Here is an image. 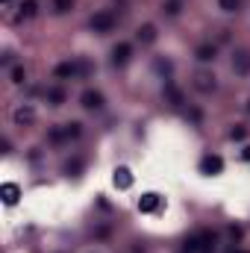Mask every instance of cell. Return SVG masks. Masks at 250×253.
Listing matches in <instances>:
<instances>
[{"label":"cell","mask_w":250,"mask_h":253,"mask_svg":"<svg viewBox=\"0 0 250 253\" xmlns=\"http://www.w3.org/2000/svg\"><path fill=\"white\" fill-rule=\"evenodd\" d=\"M94 71V65L88 59H71V62H62L56 65V77L59 80H68V77H88Z\"/></svg>","instance_id":"6da1fadb"},{"label":"cell","mask_w":250,"mask_h":253,"mask_svg":"<svg viewBox=\"0 0 250 253\" xmlns=\"http://www.w3.org/2000/svg\"><path fill=\"white\" fill-rule=\"evenodd\" d=\"M80 133H83V124H77V121H71V124H59V127H53V130L47 133V141H50V144H65V141L80 139Z\"/></svg>","instance_id":"7a4b0ae2"},{"label":"cell","mask_w":250,"mask_h":253,"mask_svg":"<svg viewBox=\"0 0 250 253\" xmlns=\"http://www.w3.org/2000/svg\"><path fill=\"white\" fill-rule=\"evenodd\" d=\"M115 24H118V15H115V12H109V9H103V12L91 15V29H94V32H112V29H115Z\"/></svg>","instance_id":"3957f363"},{"label":"cell","mask_w":250,"mask_h":253,"mask_svg":"<svg viewBox=\"0 0 250 253\" xmlns=\"http://www.w3.org/2000/svg\"><path fill=\"white\" fill-rule=\"evenodd\" d=\"M130 56H133V44L121 41V44L112 47V65H115V68H124V65L130 62Z\"/></svg>","instance_id":"277c9868"},{"label":"cell","mask_w":250,"mask_h":253,"mask_svg":"<svg viewBox=\"0 0 250 253\" xmlns=\"http://www.w3.org/2000/svg\"><path fill=\"white\" fill-rule=\"evenodd\" d=\"M194 88L203 91V94L215 91V74H209V71H197V74H194Z\"/></svg>","instance_id":"5b68a950"},{"label":"cell","mask_w":250,"mask_h":253,"mask_svg":"<svg viewBox=\"0 0 250 253\" xmlns=\"http://www.w3.org/2000/svg\"><path fill=\"white\" fill-rule=\"evenodd\" d=\"M200 171H203V174H209V177H212V174H221V171H224V159L209 153V156H203V159H200Z\"/></svg>","instance_id":"8992f818"},{"label":"cell","mask_w":250,"mask_h":253,"mask_svg":"<svg viewBox=\"0 0 250 253\" xmlns=\"http://www.w3.org/2000/svg\"><path fill=\"white\" fill-rule=\"evenodd\" d=\"M12 118H15V124H18V127H29V124L35 121V109L24 103V106H18V109H15V115H12Z\"/></svg>","instance_id":"52a82bcc"},{"label":"cell","mask_w":250,"mask_h":253,"mask_svg":"<svg viewBox=\"0 0 250 253\" xmlns=\"http://www.w3.org/2000/svg\"><path fill=\"white\" fill-rule=\"evenodd\" d=\"M197 242H200V253H215L218 236H215L212 230H200V233H197Z\"/></svg>","instance_id":"ba28073f"},{"label":"cell","mask_w":250,"mask_h":253,"mask_svg":"<svg viewBox=\"0 0 250 253\" xmlns=\"http://www.w3.org/2000/svg\"><path fill=\"white\" fill-rule=\"evenodd\" d=\"M0 197H3L6 206H15L18 197H21V189H18L15 183H3V186H0Z\"/></svg>","instance_id":"9c48e42d"},{"label":"cell","mask_w":250,"mask_h":253,"mask_svg":"<svg viewBox=\"0 0 250 253\" xmlns=\"http://www.w3.org/2000/svg\"><path fill=\"white\" fill-rule=\"evenodd\" d=\"M80 100H83V106H85V109H100V106H103V94H100V91H94V88H85Z\"/></svg>","instance_id":"30bf717a"},{"label":"cell","mask_w":250,"mask_h":253,"mask_svg":"<svg viewBox=\"0 0 250 253\" xmlns=\"http://www.w3.org/2000/svg\"><path fill=\"white\" fill-rule=\"evenodd\" d=\"M112 180H115L118 189H130V186H133V171L121 165V168H115V177H112Z\"/></svg>","instance_id":"8fae6325"},{"label":"cell","mask_w":250,"mask_h":253,"mask_svg":"<svg viewBox=\"0 0 250 253\" xmlns=\"http://www.w3.org/2000/svg\"><path fill=\"white\" fill-rule=\"evenodd\" d=\"M233 71H236V74H248L250 71V53L248 50H239V53L233 56Z\"/></svg>","instance_id":"7c38bea8"},{"label":"cell","mask_w":250,"mask_h":253,"mask_svg":"<svg viewBox=\"0 0 250 253\" xmlns=\"http://www.w3.org/2000/svg\"><path fill=\"white\" fill-rule=\"evenodd\" d=\"M136 38H139L141 44H153V41H156V27H153V24H144V27H139Z\"/></svg>","instance_id":"4fadbf2b"},{"label":"cell","mask_w":250,"mask_h":253,"mask_svg":"<svg viewBox=\"0 0 250 253\" xmlns=\"http://www.w3.org/2000/svg\"><path fill=\"white\" fill-rule=\"evenodd\" d=\"M139 209H141V212H153V209H159V195H153V192L141 195V200H139Z\"/></svg>","instance_id":"5bb4252c"},{"label":"cell","mask_w":250,"mask_h":253,"mask_svg":"<svg viewBox=\"0 0 250 253\" xmlns=\"http://www.w3.org/2000/svg\"><path fill=\"white\" fill-rule=\"evenodd\" d=\"M65 97H68L65 88H59V85H56V88H47V103H50V106H62Z\"/></svg>","instance_id":"9a60e30c"},{"label":"cell","mask_w":250,"mask_h":253,"mask_svg":"<svg viewBox=\"0 0 250 253\" xmlns=\"http://www.w3.org/2000/svg\"><path fill=\"white\" fill-rule=\"evenodd\" d=\"M215 53H218L215 44H200V47H197V59H200V62H212Z\"/></svg>","instance_id":"2e32d148"},{"label":"cell","mask_w":250,"mask_h":253,"mask_svg":"<svg viewBox=\"0 0 250 253\" xmlns=\"http://www.w3.org/2000/svg\"><path fill=\"white\" fill-rule=\"evenodd\" d=\"M165 94H168L171 106H183V94H180V88H177L174 83H165Z\"/></svg>","instance_id":"e0dca14e"},{"label":"cell","mask_w":250,"mask_h":253,"mask_svg":"<svg viewBox=\"0 0 250 253\" xmlns=\"http://www.w3.org/2000/svg\"><path fill=\"white\" fill-rule=\"evenodd\" d=\"M80 171H83V159H71V162H65V174H68V177H80Z\"/></svg>","instance_id":"ac0fdd59"},{"label":"cell","mask_w":250,"mask_h":253,"mask_svg":"<svg viewBox=\"0 0 250 253\" xmlns=\"http://www.w3.org/2000/svg\"><path fill=\"white\" fill-rule=\"evenodd\" d=\"M35 12H38V3L35 0H24L21 3V18H32Z\"/></svg>","instance_id":"d6986e66"},{"label":"cell","mask_w":250,"mask_h":253,"mask_svg":"<svg viewBox=\"0 0 250 253\" xmlns=\"http://www.w3.org/2000/svg\"><path fill=\"white\" fill-rule=\"evenodd\" d=\"M71 6H74V0H53V9H56L59 15H65V12H71Z\"/></svg>","instance_id":"ffe728a7"},{"label":"cell","mask_w":250,"mask_h":253,"mask_svg":"<svg viewBox=\"0 0 250 253\" xmlns=\"http://www.w3.org/2000/svg\"><path fill=\"white\" fill-rule=\"evenodd\" d=\"M218 6H221L224 12H239V6H242V0H218Z\"/></svg>","instance_id":"44dd1931"},{"label":"cell","mask_w":250,"mask_h":253,"mask_svg":"<svg viewBox=\"0 0 250 253\" xmlns=\"http://www.w3.org/2000/svg\"><path fill=\"white\" fill-rule=\"evenodd\" d=\"M24 77H27V74H24V65H15V68H12V83H18V85H21V83H24Z\"/></svg>","instance_id":"7402d4cb"},{"label":"cell","mask_w":250,"mask_h":253,"mask_svg":"<svg viewBox=\"0 0 250 253\" xmlns=\"http://www.w3.org/2000/svg\"><path fill=\"white\" fill-rule=\"evenodd\" d=\"M180 9H183L180 0H168V3H165V12H168V15H180Z\"/></svg>","instance_id":"603a6c76"},{"label":"cell","mask_w":250,"mask_h":253,"mask_svg":"<svg viewBox=\"0 0 250 253\" xmlns=\"http://www.w3.org/2000/svg\"><path fill=\"white\" fill-rule=\"evenodd\" d=\"M245 136H248V130H245V127H233V133H230V139H233V141H242Z\"/></svg>","instance_id":"cb8c5ba5"},{"label":"cell","mask_w":250,"mask_h":253,"mask_svg":"<svg viewBox=\"0 0 250 253\" xmlns=\"http://www.w3.org/2000/svg\"><path fill=\"white\" fill-rule=\"evenodd\" d=\"M230 236L233 239H242V227H230Z\"/></svg>","instance_id":"d4e9b609"},{"label":"cell","mask_w":250,"mask_h":253,"mask_svg":"<svg viewBox=\"0 0 250 253\" xmlns=\"http://www.w3.org/2000/svg\"><path fill=\"white\" fill-rule=\"evenodd\" d=\"M242 159H245V162H250V144L245 147V153H242Z\"/></svg>","instance_id":"484cf974"},{"label":"cell","mask_w":250,"mask_h":253,"mask_svg":"<svg viewBox=\"0 0 250 253\" xmlns=\"http://www.w3.org/2000/svg\"><path fill=\"white\" fill-rule=\"evenodd\" d=\"M3 3H9V0H3Z\"/></svg>","instance_id":"4316f807"},{"label":"cell","mask_w":250,"mask_h":253,"mask_svg":"<svg viewBox=\"0 0 250 253\" xmlns=\"http://www.w3.org/2000/svg\"><path fill=\"white\" fill-rule=\"evenodd\" d=\"M248 109H250V103H248Z\"/></svg>","instance_id":"83f0119b"}]
</instances>
